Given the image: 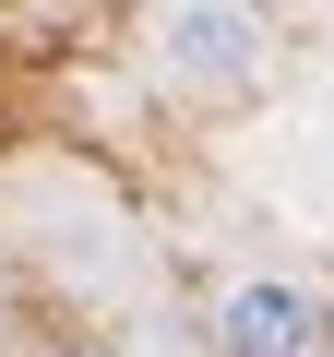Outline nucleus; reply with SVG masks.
<instances>
[{
  "instance_id": "obj_3",
  "label": "nucleus",
  "mask_w": 334,
  "mask_h": 357,
  "mask_svg": "<svg viewBox=\"0 0 334 357\" xmlns=\"http://www.w3.org/2000/svg\"><path fill=\"white\" fill-rule=\"evenodd\" d=\"M60 357H119V345H60Z\"/></svg>"
},
{
  "instance_id": "obj_1",
  "label": "nucleus",
  "mask_w": 334,
  "mask_h": 357,
  "mask_svg": "<svg viewBox=\"0 0 334 357\" xmlns=\"http://www.w3.org/2000/svg\"><path fill=\"white\" fill-rule=\"evenodd\" d=\"M155 60L180 84H203V96H239L263 72V13L251 0H167L155 13Z\"/></svg>"
},
{
  "instance_id": "obj_2",
  "label": "nucleus",
  "mask_w": 334,
  "mask_h": 357,
  "mask_svg": "<svg viewBox=\"0 0 334 357\" xmlns=\"http://www.w3.org/2000/svg\"><path fill=\"white\" fill-rule=\"evenodd\" d=\"M322 298L298 274H239L215 298V357H322Z\"/></svg>"
}]
</instances>
